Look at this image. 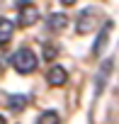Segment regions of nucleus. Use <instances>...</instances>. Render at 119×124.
I'll list each match as a JSON object with an SVG mask.
<instances>
[{"label": "nucleus", "mask_w": 119, "mask_h": 124, "mask_svg": "<svg viewBox=\"0 0 119 124\" xmlns=\"http://www.w3.org/2000/svg\"><path fill=\"white\" fill-rule=\"evenodd\" d=\"M10 63H12V68H15L20 76H29V73H34V71H37L39 58H37V54H34L29 46H22V49H17V51L12 54Z\"/></svg>", "instance_id": "nucleus-1"}, {"label": "nucleus", "mask_w": 119, "mask_h": 124, "mask_svg": "<svg viewBox=\"0 0 119 124\" xmlns=\"http://www.w3.org/2000/svg\"><path fill=\"white\" fill-rule=\"evenodd\" d=\"M102 22V15L97 8H85L78 12L75 17V32L78 34H90L92 29H97V24Z\"/></svg>", "instance_id": "nucleus-2"}, {"label": "nucleus", "mask_w": 119, "mask_h": 124, "mask_svg": "<svg viewBox=\"0 0 119 124\" xmlns=\"http://www.w3.org/2000/svg\"><path fill=\"white\" fill-rule=\"evenodd\" d=\"M66 80H68V71H66L63 66L53 63V66L49 68V73H46V83H49L51 88H61V85H66Z\"/></svg>", "instance_id": "nucleus-3"}, {"label": "nucleus", "mask_w": 119, "mask_h": 124, "mask_svg": "<svg viewBox=\"0 0 119 124\" xmlns=\"http://www.w3.org/2000/svg\"><path fill=\"white\" fill-rule=\"evenodd\" d=\"M109 34H112V22H104V24L100 27V34H97V39H95L92 56H100V54H104V49H107V44H109Z\"/></svg>", "instance_id": "nucleus-4"}, {"label": "nucleus", "mask_w": 119, "mask_h": 124, "mask_svg": "<svg viewBox=\"0 0 119 124\" xmlns=\"http://www.w3.org/2000/svg\"><path fill=\"white\" fill-rule=\"evenodd\" d=\"M39 22V8L34 5H20V27H32Z\"/></svg>", "instance_id": "nucleus-5"}, {"label": "nucleus", "mask_w": 119, "mask_h": 124, "mask_svg": "<svg viewBox=\"0 0 119 124\" xmlns=\"http://www.w3.org/2000/svg\"><path fill=\"white\" fill-rule=\"evenodd\" d=\"M15 37V24L7 20V17H0V46L10 44Z\"/></svg>", "instance_id": "nucleus-6"}, {"label": "nucleus", "mask_w": 119, "mask_h": 124, "mask_svg": "<svg viewBox=\"0 0 119 124\" xmlns=\"http://www.w3.org/2000/svg\"><path fill=\"white\" fill-rule=\"evenodd\" d=\"M112 73V58H107L104 63H102V71H100V76H97V95H102V90H104V83H107V76Z\"/></svg>", "instance_id": "nucleus-7"}, {"label": "nucleus", "mask_w": 119, "mask_h": 124, "mask_svg": "<svg viewBox=\"0 0 119 124\" xmlns=\"http://www.w3.org/2000/svg\"><path fill=\"white\" fill-rule=\"evenodd\" d=\"M37 124H61V117H58L53 109H46V112H41V114H39Z\"/></svg>", "instance_id": "nucleus-8"}, {"label": "nucleus", "mask_w": 119, "mask_h": 124, "mask_svg": "<svg viewBox=\"0 0 119 124\" xmlns=\"http://www.w3.org/2000/svg\"><path fill=\"white\" fill-rule=\"evenodd\" d=\"M66 24H68V17H66V15H51V17H49V27H51L53 32H61Z\"/></svg>", "instance_id": "nucleus-9"}, {"label": "nucleus", "mask_w": 119, "mask_h": 124, "mask_svg": "<svg viewBox=\"0 0 119 124\" xmlns=\"http://www.w3.org/2000/svg\"><path fill=\"white\" fill-rule=\"evenodd\" d=\"M10 102H12V105H10V107H12V109H22V107H24V102H27V100H24V97H10Z\"/></svg>", "instance_id": "nucleus-10"}, {"label": "nucleus", "mask_w": 119, "mask_h": 124, "mask_svg": "<svg viewBox=\"0 0 119 124\" xmlns=\"http://www.w3.org/2000/svg\"><path fill=\"white\" fill-rule=\"evenodd\" d=\"M78 0H61V5H66V8H71V5H75Z\"/></svg>", "instance_id": "nucleus-11"}, {"label": "nucleus", "mask_w": 119, "mask_h": 124, "mask_svg": "<svg viewBox=\"0 0 119 124\" xmlns=\"http://www.w3.org/2000/svg\"><path fill=\"white\" fill-rule=\"evenodd\" d=\"M0 124H5V117H3V114H0Z\"/></svg>", "instance_id": "nucleus-12"}]
</instances>
